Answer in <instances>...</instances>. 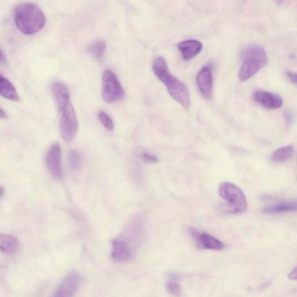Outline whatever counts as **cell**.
<instances>
[{"label":"cell","mask_w":297,"mask_h":297,"mask_svg":"<svg viewBox=\"0 0 297 297\" xmlns=\"http://www.w3.org/2000/svg\"><path fill=\"white\" fill-rule=\"evenodd\" d=\"M141 159L144 161L148 162V163H157L158 161V158L154 155L150 154L148 153L144 152L140 154L139 156Z\"/></svg>","instance_id":"obj_21"},{"label":"cell","mask_w":297,"mask_h":297,"mask_svg":"<svg viewBox=\"0 0 297 297\" xmlns=\"http://www.w3.org/2000/svg\"><path fill=\"white\" fill-rule=\"evenodd\" d=\"M126 93L116 75L110 70L103 73L102 78V96L108 102L122 101Z\"/></svg>","instance_id":"obj_6"},{"label":"cell","mask_w":297,"mask_h":297,"mask_svg":"<svg viewBox=\"0 0 297 297\" xmlns=\"http://www.w3.org/2000/svg\"><path fill=\"white\" fill-rule=\"evenodd\" d=\"M6 61V58L4 53L0 48V63H4Z\"/></svg>","instance_id":"obj_26"},{"label":"cell","mask_w":297,"mask_h":297,"mask_svg":"<svg viewBox=\"0 0 297 297\" xmlns=\"http://www.w3.org/2000/svg\"><path fill=\"white\" fill-rule=\"evenodd\" d=\"M52 91L60 113L62 138L66 143H71L77 134L78 122L71 102L70 92L67 86L60 81L54 82Z\"/></svg>","instance_id":"obj_1"},{"label":"cell","mask_w":297,"mask_h":297,"mask_svg":"<svg viewBox=\"0 0 297 297\" xmlns=\"http://www.w3.org/2000/svg\"><path fill=\"white\" fill-rule=\"evenodd\" d=\"M4 189L1 186H0V198L4 195Z\"/></svg>","instance_id":"obj_28"},{"label":"cell","mask_w":297,"mask_h":297,"mask_svg":"<svg viewBox=\"0 0 297 297\" xmlns=\"http://www.w3.org/2000/svg\"><path fill=\"white\" fill-rule=\"evenodd\" d=\"M255 101L269 109H276L281 108L283 101L281 96L274 93L258 90L253 95Z\"/></svg>","instance_id":"obj_10"},{"label":"cell","mask_w":297,"mask_h":297,"mask_svg":"<svg viewBox=\"0 0 297 297\" xmlns=\"http://www.w3.org/2000/svg\"><path fill=\"white\" fill-rule=\"evenodd\" d=\"M132 256L130 245L123 238H118L112 241V257L118 262H124L130 260Z\"/></svg>","instance_id":"obj_11"},{"label":"cell","mask_w":297,"mask_h":297,"mask_svg":"<svg viewBox=\"0 0 297 297\" xmlns=\"http://www.w3.org/2000/svg\"><path fill=\"white\" fill-rule=\"evenodd\" d=\"M219 194L227 204V213L239 214L246 212L247 208L246 196L236 185L228 182L223 183L219 187Z\"/></svg>","instance_id":"obj_5"},{"label":"cell","mask_w":297,"mask_h":297,"mask_svg":"<svg viewBox=\"0 0 297 297\" xmlns=\"http://www.w3.org/2000/svg\"><path fill=\"white\" fill-rule=\"evenodd\" d=\"M286 74L287 75H288V77L289 78V80L291 81L293 83H297V75L296 74H294L293 72L289 71L287 72Z\"/></svg>","instance_id":"obj_24"},{"label":"cell","mask_w":297,"mask_h":297,"mask_svg":"<svg viewBox=\"0 0 297 297\" xmlns=\"http://www.w3.org/2000/svg\"><path fill=\"white\" fill-rule=\"evenodd\" d=\"M224 248L225 245L216 237L206 232L200 233V248L220 251L224 249Z\"/></svg>","instance_id":"obj_14"},{"label":"cell","mask_w":297,"mask_h":297,"mask_svg":"<svg viewBox=\"0 0 297 297\" xmlns=\"http://www.w3.org/2000/svg\"><path fill=\"white\" fill-rule=\"evenodd\" d=\"M0 95L10 101L18 102L19 96L12 82L0 74Z\"/></svg>","instance_id":"obj_13"},{"label":"cell","mask_w":297,"mask_h":297,"mask_svg":"<svg viewBox=\"0 0 297 297\" xmlns=\"http://www.w3.org/2000/svg\"><path fill=\"white\" fill-rule=\"evenodd\" d=\"M178 48L186 61L192 60L201 52L203 45L196 40H188L182 41L178 45Z\"/></svg>","instance_id":"obj_12"},{"label":"cell","mask_w":297,"mask_h":297,"mask_svg":"<svg viewBox=\"0 0 297 297\" xmlns=\"http://www.w3.org/2000/svg\"><path fill=\"white\" fill-rule=\"evenodd\" d=\"M69 164L70 167L74 170H76L80 166L81 157L80 154L76 151L72 150L69 152Z\"/></svg>","instance_id":"obj_19"},{"label":"cell","mask_w":297,"mask_h":297,"mask_svg":"<svg viewBox=\"0 0 297 297\" xmlns=\"http://www.w3.org/2000/svg\"><path fill=\"white\" fill-rule=\"evenodd\" d=\"M289 278L290 279L294 280V281H296L297 279V268L294 269L293 270L290 272V274H289Z\"/></svg>","instance_id":"obj_25"},{"label":"cell","mask_w":297,"mask_h":297,"mask_svg":"<svg viewBox=\"0 0 297 297\" xmlns=\"http://www.w3.org/2000/svg\"><path fill=\"white\" fill-rule=\"evenodd\" d=\"M241 58L243 61L239 72V78L241 81H246L254 76L267 65L268 62L265 51L257 46L245 48Z\"/></svg>","instance_id":"obj_4"},{"label":"cell","mask_w":297,"mask_h":297,"mask_svg":"<svg viewBox=\"0 0 297 297\" xmlns=\"http://www.w3.org/2000/svg\"><path fill=\"white\" fill-rule=\"evenodd\" d=\"M153 71L159 80L166 86L172 97L185 108H189L191 99L187 86L170 74L164 58L158 57L155 60Z\"/></svg>","instance_id":"obj_2"},{"label":"cell","mask_w":297,"mask_h":297,"mask_svg":"<svg viewBox=\"0 0 297 297\" xmlns=\"http://www.w3.org/2000/svg\"><path fill=\"white\" fill-rule=\"evenodd\" d=\"M285 119L287 125H292L294 120L293 114L290 112L286 111L285 113Z\"/></svg>","instance_id":"obj_23"},{"label":"cell","mask_w":297,"mask_h":297,"mask_svg":"<svg viewBox=\"0 0 297 297\" xmlns=\"http://www.w3.org/2000/svg\"><path fill=\"white\" fill-rule=\"evenodd\" d=\"M62 153L60 144L55 143L47 154L46 163L49 170L55 178L60 179L63 176L62 167Z\"/></svg>","instance_id":"obj_8"},{"label":"cell","mask_w":297,"mask_h":297,"mask_svg":"<svg viewBox=\"0 0 297 297\" xmlns=\"http://www.w3.org/2000/svg\"><path fill=\"white\" fill-rule=\"evenodd\" d=\"M196 84L204 98L210 100L213 94V77L209 67H203L196 77Z\"/></svg>","instance_id":"obj_9"},{"label":"cell","mask_w":297,"mask_h":297,"mask_svg":"<svg viewBox=\"0 0 297 297\" xmlns=\"http://www.w3.org/2000/svg\"><path fill=\"white\" fill-rule=\"evenodd\" d=\"M98 118L103 127L107 130L109 131H113L114 129V123L111 117L108 114L101 110V111L98 113Z\"/></svg>","instance_id":"obj_18"},{"label":"cell","mask_w":297,"mask_h":297,"mask_svg":"<svg viewBox=\"0 0 297 297\" xmlns=\"http://www.w3.org/2000/svg\"><path fill=\"white\" fill-rule=\"evenodd\" d=\"M297 210L296 202H285L265 207L262 212L270 215L295 212Z\"/></svg>","instance_id":"obj_15"},{"label":"cell","mask_w":297,"mask_h":297,"mask_svg":"<svg viewBox=\"0 0 297 297\" xmlns=\"http://www.w3.org/2000/svg\"><path fill=\"white\" fill-rule=\"evenodd\" d=\"M169 293L175 297H180L182 293L181 287L177 283H168L166 286Z\"/></svg>","instance_id":"obj_20"},{"label":"cell","mask_w":297,"mask_h":297,"mask_svg":"<svg viewBox=\"0 0 297 297\" xmlns=\"http://www.w3.org/2000/svg\"><path fill=\"white\" fill-rule=\"evenodd\" d=\"M295 148L293 145H288L276 150L271 156V160L275 163L281 164L289 160L295 153Z\"/></svg>","instance_id":"obj_16"},{"label":"cell","mask_w":297,"mask_h":297,"mask_svg":"<svg viewBox=\"0 0 297 297\" xmlns=\"http://www.w3.org/2000/svg\"><path fill=\"white\" fill-rule=\"evenodd\" d=\"M14 21L20 32L26 35H33L43 28L46 17L37 5L23 3L15 9Z\"/></svg>","instance_id":"obj_3"},{"label":"cell","mask_w":297,"mask_h":297,"mask_svg":"<svg viewBox=\"0 0 297 297\" xmlns=\"http://www.w3.org/2000/svg\"><path fill=\"white\" fill-rule=\"evenodd\" d=\"M189 232L190 234H191L193 240H194L196 243L197 247L200 248V233L198 230L194 228H192V227L189 228Z\"/></svg>","instance_id":"obj_22"},{"label":"cell","mask_w":297,"mask_h":297,"mask_svg":"<svg viewBox=\"0 0 297 297\" xmlns=\"http://www.w3.org/2000/svg\"><path fill=\"white\" fill-rule=\"evenodd\" d=\"M106 43L103 41H96L89 48V52L96 59H101L106 50Z\"/></svg>","instance_id":"obj_17"},{"label":"cell","mask_w":297,"mask_h":297,"mask_svg":"<svg viewBox=\"0 0 297 297\" xmlns=\"http://www.w3.org/2000/svg\"><path fill=\"white\" fill-rule=\"evenodd\" d=\"M82 278L77 272H72L66 277L52 297H74L81 285Z\"/></svg>","instance_id":"obj_7"},{"label":"cell","mask_w":297,"mask_h":297,"mask_svg":"<svg viewBox=\"0 0 297 297\" xmlns=\"http://www.w3.org/2000/svg\"><path fill=\"white\" fill-rule=\"evenodd\" d=\"M6 117V114L1 108H0V119H4Z\"/></svg>","instance_id":"obj_27"}]
</instances>
